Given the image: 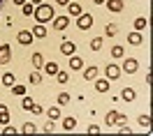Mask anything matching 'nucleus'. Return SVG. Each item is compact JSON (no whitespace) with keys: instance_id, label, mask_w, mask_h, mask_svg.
I'll use <instances>...</instances> for the list:
<instances>
[{"instance_id":"c85d7f7f","label":"nucleus","mask_w":153,"mask_h":136,"mask_svg":"<svg viewBox=\"0 0 153 136\" xmlns=\"http://www.w3.org/2000/svg\"><path fill=\"white\" fill-rule=\"evenodd\" d=\"M56 78H58V83H63V86H65L67 81H70V74L63 72V69H58V72H56Z\"/></svg>"},{"instance_id":"c9c22d12","label":"nucleus","mask_w":153,"mask_h":136,"mask_svg":"<svg viewBox=\"0 0 153 136\" xmlns=\"http://www.w3.org/2000/svg\"><path fill=\"white\" fill-rule=\"evenodd\" d=\"M2 134H5V136H12V134H16V127H12L10 122H7V127L2 129Z\"/></svg>"},{"instance_id":"20e7f679","label":"nucleus","mask_w":153,"mask_h":136,"mask_svg":"<svg viewBox=\"0 0 153 136\" xmlns=\"http://www.w3.org/2000/svg\"><path fill=\"white\" fill-rule=\"evenodd\" d=\"M121 74H123V72H121V67H118V65H114V62H111V65H107V69H105V76L109 78V81L121 78Z\"/></svg>"},{"instance_id":"a878e982","label":"nucleus","mask_w":153,"mask_h":136,"mask_svg":"<svg viewBox=\"0 0 153 136\" xmlns=\"http://www.w3.org/2000/svg\"><path fill=\"white\" fill-rule=\"evenodd\" d=\"M74 127H76V118H65V120H63V129H65V132H72Z\"/></svg>"},{"instance_id":"37998d69","label":"nucleus","mask_w":153,"mask_h":136,"mask_svg":"<svg viewBox=\"0 0 153 136\" xmlns=\"http://www.w3.org/2000/svg\"><path fill=\"white\" fill-rule=\"evenodd\" d=\"M23 2H26V0H14V5H23Z\"/></svg>"},{"instance_id":"a18cd8bd","label":"nucleus","mask_w":153,"mask_h":136,"mask_svg":"<svg viewBox=\"0 0 153 136\" xmlns=\"http://www.w3.org/2000/svg\"><path fill=\"white\" fill-rule=\"evenodd\" d=\"M5 2H7V0H0V10H2V5H5Z\"/></svg>"},{"instance_id":"423d86ee","label":"nucleus","mask_w":153,"mask_h":136,"mask_svg":"<svg viewBox=\"0 0 153 136\" xmlns=\"http://www.w3.org/2000/svg\"><path fill=\"white\" fill-rule=\"evenodd\" d=\"M137 69H139V62H137V60H134V58H125L121 72H125V74H134Z\"/></svg>"},{"instance_id":"cd10ccee","label":"nucleus","mask_w":153,"mask_h":136,"mask_svg":"<svg viewBox=\"0 0 153 136\" xmlns=\"http://www.w3.org/2000/svg\"><path fill=\"white\" fill-rule=\"evenodd\" d=\"M21 132H23V134H37V127L33 125V122H23Z\"/></svg>"},{"instance_id":"f257e3e1","label":"nucleus","mask_w":153,"mask_h":136,"mask_svg":"<svg viewBox=\"0 0 153 136\" xmlns=\"http://www.w3.org/2000/svg\"><path fill=\"white\" fill-rule=\"evenodd\" d=\"M33 16H35L37 23H51V19L56 16V10H53L51 5H47V2H39V5H35Z\"/></svg>"},{"instance_id":"7c9ffc66","label":"nucleus","mask_w":153,"mask_h":136,"mask_svg":"<svg viewBox=\"0 0 153 136\" xmlns=\"http://www.w3.org/2000/svg\"><path fill=\"white\" fill-rule=\"evenodd\" d=\"M111 56H114V58H123V56H125L123 46H118V44H116V46H111Z\"/></svg>"},{"instance_id":"e433bc0d","label":"nucleus","mask_w":153,"mask_h":136,"mask_svg":"<svg viewBox=\"0 0 153 136\" xmlns=\"http://www.w3.org/2000/svg\"><path fill=\"white\" fill-rule=\"evenodd\" d=\"M125 122H128V118H125V116H121V113H118V118H116V127L125 125Z\"/></svg>"},{"instance_id":"79ce46f5","label":"nucleus","mask_w":153,"mask_h":136,"mask_svg":"<svg viewBox=\"0 0 153 136\" xmlns=\"http://www.w3.org/2000/svg\"><path fill=\"white\" fill-rule=\"evenodd\" d=\"M28 2H33V5H39V2H44V0H28Z\"/></svg>"},{"instance_id":"a19ab883","label":"nucleus","mask_w":153,"mask_h":136,"mask_svg":"<svg viewBox=\"0 0 153 136\" xmlns=\"http://www.w3.org/2000/svg\"><path fill=\"white\" fill-rule=\"evenodd\" d=\"M67 2H70V0H56V5H63V7H65Z\"/></svg>"},{"instance_id":"393cba45","label":"nucleus","mask_w":153,"mask_h":136,"mask_svg":"<svg viewBox=\"0 0 153 136\" xmlns=\"http://www.w3.org/2000/svg\"><path fill=\"white\" fill-rule=\"evenodd\" d=\"M2 86L5 88L14 86V74H12V72H5V74H2Z\"/></svg>"},{"instance_id":"0eeeda50","label":"nucleus","mask_w":153,"mask_h":136,"mask_svg":"<svg viewBox=\"0 0 153 136\" xmlns=\"http://www.w3.org/2000/svg\"><path fill=\"white\" fill-rule=\"evenodd\" d=\"M105 2H107V10L111 12V14H121V12L125 10L123 0H105Z\"/></svg>"},{"instance_id":"f03ea898","label":"nucleus","mask_w":153,"mask_h":136,"mask_svg":"<svg viewBox=\"0 0 153 136\" xmlns=\"http://www.w3.org/2000/svg\"><path fill=\"white\" fill-rule=\"evenodd\" d=\"M76 28L79 30H91L93 28V14H84V12H81V14L76 16Z\"/></svg>"},{"instance_id":"a211bd4d","label":"nucleus","mask_w":153,"mask_h":136,"mask_svg":"<svg viewBox=\"0 0 153 136\" xmlns=\"http://www.w3.org/2000/svg\"><path fill=\"white\" fill-rule=\"evenodd\" d=\"M97 72H100L97 67H86V69H84V78H86V81H95Z\"/></svg>"},{"instance_id":"9d476101","label":"nucleus","mask_w":153,"mask_h":136,"mask_svg":"<svg viewBox=\"0 0 153 136\" xmlns=\"http://www.w3.org/2000/svg\"><path fill=\"white\" fill-rule=\"evenodd\" d=\"M142 42H144V32H137V30H134V32L128 35V44H130V46H139Z\"/></svg>"},{"instance_id":"2eb2a0df","label":"nucleus","mask_w":153,"mask_h":136,"mask_svg":"<svg viewBox=\"0 0 153 136\" xmlns=\"http://www.w3.org/2000/svg\"><path fill=\"white\" fill-rule=\"evenodd\" d=\"M65 7H67V12H70V16H79V14L84 12V10H81V5H79V2H67Z\"/></svg>"},{"instance_id":"c756f323","label":"nucleus","mask_w":153,"mask_h":136,"mask_svg":"<svg viewBox=\"0 0 153 136\" xmlns=\"http://www.w3.org/2000/svg\"><path fill=\"white\" fill-rule=\"evenodd\" d=\"M12 92H14V95H19V97H23V95H26V86L14 83V86H12Z\"/></svg>"},{"instance_id":"f8f14e48","label":"nucleus","mask_w":153,"mask_h":136,"mask_svg":"<svg viewBox=\"0 0 153 136\" xmlns=\"http://www.w3.org/2000/svg\"><path fill=\"white\" fill-rule=\"evenodd\" d=\"M42 69H44V74H49V76H56V72L60 67H58V62H53V60H51V62H44V65H42Z\"/></svg>"},{"instance_id":"39448f33","label":"nucleus","mask_w":153,"mask_h":136,"mask_svg":"<svg viewBox=\"0 0 153 136\" xmlns=\"http://www.w3.org/2000/svg\"><path fill=\"white\" fill-rule=\"evenodd\" d=\"M33 32L30 30H21V32H16V42H19L21 46H28V44H33Z\"/></svg>"},{"instance_id":"ddd939ff","label":"nucleus","mask_w":153,"mask_h":136,"mask_svg":"<svg viewBox=\"0 0 153 136\" xmlns=\"http://www.w3.org/2000/svg\"><path fill=\"white\" fill-rule=\"evenodd\" d=\"M95 90L97 92H109V78H95Z\"/></svg>"},{"instance_id":"6ab92c4d","label":"nucleus","mask_w":153,"mask_h":136,"mask_svg":"<svg viewBox=\"0 0 153 136\" xmlns=\"http://www.w3.org/2000/svg\"><path fill=\"white\" fill-rule=\"evenodd\" d=\"M42 65H44V58H42L39 51H35L33 53V69H42Z\"/></svg>"},{"instance_id":"9b49d317","label":"nucleus","mask_w":153,"mask_h":136,"mask_svg":"<svg viewBox=\"0 0 153 136\" xmlns=\"http://www.w3.org/2000/svg\"><path fill=\"white\" fill-rule=\"evenodd\" d=\"M30 32H33V37H35V39H44V37H47V28H44V23H37Z\"/></svg>"},{"instance_id":"bb28decb","label":"nucleus","mask_w":153,"mask_h":136,"mask_svg":"<svg viewBox=\"0 0 153 136\" xmlns=\"http://www.w3.org/2000/svg\"><path fill=\"white\" fill-rule=\"evenodd\" d=\"M21 10H23V16H33V12H35V5H33V2H28V0H26V2L21 5Z\"/></svg>"},{"instance_id":"4468645a","label":"nucleus","mask_w":153,"mask_h":136,"mask_svg":"<svg viewBox=\"0 0 153 136\" xmlns=\"http://www.w3.org/2000/svg\"><path fill=\"white\" fill-rule=\"evenodd\" d=\"M146 28H149V21H146V16H137V19H134V30H137V32H144Z\"/></svg>"},{"instance_id":"4be33fe9","label":"nucleus","mask_w":153,"mask_h":136,"mask_svg":"<svg viewBox=\"0 0 153 136\" xmlns=\"http://www.w3.org/2000/svg\"><path fill=\"white\" fill-rule=\"evenodd\" d=\"M10 122V111L5 104H0V125H7Z\"/></svg>"},{"instance_id":"412c9836","label":"nucleus","mask_w":153,"mask_h":136,"mask_svg":"<svg viewBox=\"0 0 153 136\" xmlns=\"http://www.w3.org/2000/svg\"><path fill=\"white\" fill-rule=\"evenodd\" d=\"M116 118H118V111H109L105 118V125L107 127H116Z\"/></svg>"},{"instance_id":"7ed1b4c3","label":"nucleus","mask_w":153,"mask_h":136,"mask_svg":"<svg viewBox=\"0 0 153 136\" xmlns=\"http://www.w3.org/2000/svg\"><path fill=\"white\" fill-rule=\"evenodd\" d=\"M67 26H70V16H53L51 19V28L56 30V32H63Z\"/></svg>"},{"instance_id":"aec40b11","label":"nucleus","mask_w":153,"mask_h":136,"mask_svg":"<svg viewBox=\"0 0 153 136\" xmlns=\"http://www.w3.org/2000/svg\"><path fill=\"white\" fill-rule=\"evenodd\" d=\"M70 69H84V60L79 56H70Z\"/></svg>"},{"instance_id":"5701e85b","label":"nucleus","mask_w":153,"mask_h":136,"mask_svg":"<svg viewBox=\"0 0 153 136\" xmlns=\"http://www.w3.org/2000/svg\"><path fill=\"white\" fill-rule=\"evenodd\" d=\"M105 35L107 37H116V35H118V26H116V23H107L105 26Z\"/></svg>"},{"instance_id":"58836bf2","label":"nucleus","mask_w":153,"mask_h":136,"mask_svg":"<svg viewBox=\"0 0 153 136\" xmlns=\"http://www.w3.org/2000/svg\"><path fill=\"white\" fill-rule=\"evenodd\" d=\"M53 129H56V127H53V120H49V125L44 127V132H47V134H51V132H53Z\"/></svg>"},{"instance_id":"473e14b6","label":"nucleus","mask_w":153,"mask_h":136,"mask_svg":"<svg viewBox=\"0 0 153 136\" xmlns=\"http://www.w3.org/2000/svg\"><path fill=\"white\" fill-rule=\"evenodd\" d=\"M58 104H60V106H67V104H70V95H67V92H60V95H58Z\"/></svg>"},{"instance_id":"dca6fc26","label":"nucleus","mask_w":153,"mask_h":136,"mask_svg":"<svg viewBox=\"0 0 153 136\" xmlns=\"http://www.w3.org/2000/svg\"><path fill=\"white\" fill-rule=\"evenodd\" d=\"M28 83H30V86H39V83H42V74H39V69H33V72H30Z\"/></svg>"},{"instance_id":"72a5a7b5","label":"nucleus","mask_w":153,"mask_h":136,"mask_svg":"<svg viewBox=\"0 0 153 136\" xmlns=\"http://www.w3.org/2000/svg\"><path fill=\"white\" fill-rule=\"evenodd\" d=\"M91 49H93V51H100V49H102V37H95V39H93V42H91Z\"/></svg>"},{"instance_id":"f704fd0d","label":"nucleus","mask_w":153,"mask_h":136,"mask_svg":"<svg viewBox=\"0 0 153 136\" xmlns=\"http://www.w3.org/2000/svg\"><path fill=\"white\" fill-rule=\"evenodd\" d=\"M137 122H139L142 127H149V125H151V116H139V120H137Z\"/></svg>"},{"instance_id":"b1692460","label":"nucleus","mask_w":153,"mask_h":136,"mask_svg":"<svg viewBox=\"0 0 153 136\" xmlns=\"http://www.w3.org/2000/svg\"><path fill=\"white\" fill-rule=\"evenodd\" d=\"M44 113H47V118H49V120H53V122H56L58 118H60V108H58V106H51L49 111H44Z\"/></svg>"},{"instance_id":"ea45409f","label":"nucleus","mask_w":153,"mask_h":136,"mask_svg":"<svg viewBox=\"0 0 153 136\" xmlns=\"http://www.w3.org/2000/svg\"><path fill=\"white\" fill-rule=\"evenodd\" d=\"M88 134H100V127H97V125H91V127H88Z\"/></svg>"},{"instance_id":"c03bdc74","label":"nucleus","mask_w":153,"mask_h":136,"mask_svg":"<svg viewBox=\"0 0 153 136\" xmlns=\"http://www.w3.org/2000/svg\"><path fill=\"white\" fill-rule=\"evenodd\" d=\"M93 2H95V5H105V0H93Z\"/></svg>"},{"instance_id":"4c0bfd02","label":"nucleus","mask_w":153,"mask_h":136,"mask_svg":"<svg viewBox=\"0 0 153 136\" xmlns=\"http://www.w3.org/2000/svg\"><path fill=\"white\" fill-rule=\"evenodd\" d=\"M30 111H33L35 116H39V113H44V108H42V106H37V104H33V108H30Z\"/></svg>"},{"instance_id":"6e6552de","label":"nucleus","mask_w":153,"mask_h":136,"mask_svg":"<svg viewBox=\"0 0 153 136\" xmlns=\"http://www.w3.org/2000/svg\"><path fill=\"white\" fill-rule=\"evenodd\" d=\"M12 60V46L10 44H0V65H7Z\"/></svg>"},{"instance_id":"1a4fd4ad","label":"nucleus","mask_w":153,"mask_h":136,"mask_svg":"<svg viewBox=\"0 0 153 136\" xmlns=\"http://www.w3.org/2000/svg\"><path fill=\"white\" fill-rule=\"evenodd\" d=\"M74 51H76V46H74V42H63V44H60V53H63V56H67V58H70V56H74Z\"/></svg>"},{"instance_id":"2f4dec72","label":"nucleus","mask_w":153,"mask_h":136,"mask_svg":"<svg viewBox=\"0 0 153 136\" xmlns=\"http://www.w3.org/2000/svg\"><path fill=\"white\" fill-rule=\"evenodd\" d=\"M33 104H35V102H33L30 97H26V95H23V102H21V108H23V111H30V108H33Z\"/></svg>"},{"instance_id":"f3484780","label":"nucleus","mask_w":153,"mask_h":136,"mask_svg":"<svg viewBox=\"0 0 153 136\" xmlns=\"http://www.w3.org/2000/svg\"><path fill=\"white\" fill-rule=\"evenodd\" d=\"M134 97H137V95H134L132 88H123V90H121V99H123V102H134Z\"/></svg>"}]
</instances>
